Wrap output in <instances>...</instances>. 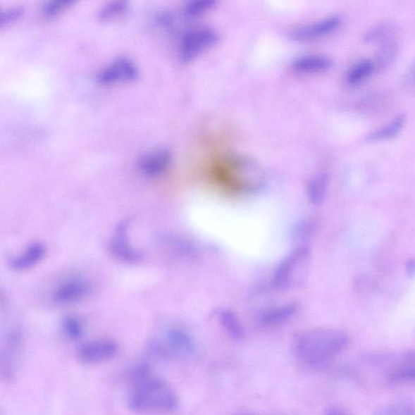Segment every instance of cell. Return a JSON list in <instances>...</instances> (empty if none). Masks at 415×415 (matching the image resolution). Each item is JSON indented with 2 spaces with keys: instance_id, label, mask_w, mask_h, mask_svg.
Wrapping results in <instances>:
<instances>
[{
  "instance_id": "6da1fadb",
  "label": "cell",
  "mask_w": 415,
  "mask_h": 415,
  "mask_svg": "<svg viewBox=\"0 0 415 415\" xmlns=\"http://www.w3.org/2000/svg\"><path fill=\"white\" fill-rule=\"evenodd\" d=\"M128 403L132 411L139 414H161L175 411L179 401L166 381L151 375L147 366H141L131 377Z\"/></svg>"
},
{
  "instance_id": "7a4b0ae2",
  "label": "cell",
  "mask_w": 415,
  "mask_h": 415,
  "mask_svg": "<svg viewBox=\"0 0 415 415\" xmlns=\"http://www.w3.org/2000/svg\"><path fill=\"white\" fill-rule=\"evenodd\" d=\"M347 343L346 333L334 328H319L301 333L295 339V349L304 363L319 365L337 357Z\"/></svg>"
},
{
  "instance_id": "3957f363",
  "label": "cell",
  "mask_w": 415,
  "mask_h": 415,
  "mask_svg": "<svg viewBox=\"0 0 415 415\" xmlns=\"http://www.w3.org/2000/svg\"><path fill=\"white\" fill-rule=\"evenodd\" d=\"M218 35L210 28L192 30L183 37L180 45V58L182 61L191 62L204 52L216 44Z\"/></svg>"
},
{
  "instance_id": "277c9868",
  "label": "cell",
  "mask_w": 415,
  "mask_h": 415,
  "mask_svg": "<svg viewBox=\"0 0 415 415\" xmlns=\"http://www.w3.org/2000/svg\"><path fill=\"white\" fill-rule=\"evenodd\" d=\"M309 251L301 247L290 254L275 272L274 282L280 288H289L299 278L297 276L309 258Z\"/></svg>"
},
{
  "instance_id": "5b68a950",
  "label": "cell",
  "mask_w": 415,
  "mask_h": 415,
  "mask_svg": "<svg viewBox=\"0 0 415 415\" xmlns=\"http://www.w3.org/2000/svg\"><path fill=\"white\" fill-rule=\"evenodd\" d=\"M118 352L116 342L111 339H99L82 345L78 350V355L82 362L96 364L114 359Z\"/></svg>"
},
{
  "instance_id": "8992f818",
  "label": "cell",
  "mask_w": 415,
  "mask_h": 415,
  "mask_svg": "<svg viewBox=\"0 0 415 415\" xmlns=\"http://www.w3.org/2000/svg\"><path fill=\"white\" fill-rule=\"evenodd\" d=\"M128 231L127 222L117 226L109 244V250L111 255L121 262L137 264L142 260V254L129 244Z\"/></svg>"
},
{
  "instance_id": "52a82bcc",
  "label": "cell",
  "mask_w": 415,
  "mask_h": 415,
  "mask_svg": "<svg viewBox=\"0 0 415 415\" xmlns=\"http://www.w3.org/2000/svg\"><path fill=\"white\" fill-rule=\"evenodd\" d=\"M91 285L83 279H73L58 285L52 296L56 304L67 305L78 303L91 292Z\"/></svg>"
},
{
  "instance_id": "ba28073f",
  "label": "cell",
  "mask_w": 415,
  "mask_h": 415,
  "mask_svg": "<svg viewBox=\"0 0 415 415\" xmlns=\"http://www.w3.org/2000/svg\"><path fill=\"white\" fill-rule=\"evenodd\" d=\"M138 77V69L129 59L118 58L110 66L99 73V80L102 84H113L118 82H132Z\"/></svg>"
},
{
  "instance_id": "9c48e42d",
  "label": "cell",
  "mask_w": 415,
  "mask_h": 415,
  "mask_svg": "<svg viewBox=\"0 0 415 415\" xmlns=\"http://www.w3.org/2000/svg\"><path fill=\"white\" fill-rule=\"evenodd\" d=\"M340 23L341 19L338 17L328 18L295 29L291 32V37L301 42L316 40L332 33L337 28Z\"/></svg>"
},
{
  "instance_id": "30bf717a",
  "label": "cell",
  "mask_w": 415,
  "mask_h": 415,
  "mask_svg": "<svg viewBox=\"0 0 415 415\" xmlns=\"http://www.w3.org/2000/svg\"><path fill=\"white\" fill-rule=\"evenodd\" d=\"M171 156L167 151H157L145 156L139 163V170L145 176L154 178L163 174L168 169Z\"/></svg>"
},
{
  "instance_id": "8fae6325",
  "label": "cell",
  "mask_w": 415,
  "mask_h": 415,
  "mask_svg": "<svg viewBox=\"0 0 415 415\" xmlns=\"http://www.w3.org/2000/svg\"><path fill=\"white\" fill-rule=\"evenodd\" d=\"M45 253V246L37 242L27 247L19 256L13 258L9 262V266L14 271H28L44 258Z\"/></svg>"
},
{
  "instance_id": "7c38bea8",
  "label": "cell",
  "mask_w": 415,
  "mask_h": 415,
  "mask_svg": "<svg viewBox=\"0 0 415 415\" xmlns=\"http://www.w3.org/2000/svg\"><path fill=\"white\" fill-rule=\"evenodd\" d=\"M332 66L330 58L320 55H306L295 59L292 69L295 72L312 74L327 71Z\"/></svg>"
},
{
  "instance_id": "4fadbf2b",
  "label": "cell",
  "mask_w": 415,
  "mask_h": 415,
  "mask_svg": "<svg viewBox=\"0 0 415 415\" xmlns=\"http://www.w3.org/2000/svg\"><path fill=\"white\" fill-rule=\"evenodd\" d=\"M389 380L395 384L415 383V352H409L395 365L389 375Z\"/></svg>"
},
{
  "instance_id": "5bb4252c",
  "label": "cell",
  "mask_w": 415,
  "mask_h": 415,
  "mask_svg": "<svg viewBox=\"0 0 415 415\" xmlns=\"http://www.w3.org/2000/svg\"><path fill=\"white\" fill-rule=\"evenodd\" d=\"M166 347L176 353L191 354L194 350L192 339L187 333L178 328H172L166 333Z\"/></svg>"
},
{
  "instance_id": "9a60e30c",
  "label": "cell",
  "mask_w": 415,
  "mask_h": 415,
  "mask_svg": "<svg viewBox=\"0 0 415 415\" xmlns=\"http://www.w3.org/2000/svg\"><path fill=\"white\" fill-rule=\"evenodd\" d=\"M373 415H415V403L409 398H397L385 404Z\"/></svg>"
},
{
  "instance_id": "2e32d148",
  "label": "cell",
  "mask_w": 415,
  "mask_h": 415,
  "mask_svg": "<svg viewBox=\"0 0 415 415\" xmlns=\"http://www.w3.org/2000/svg\"><path fill=\"white\" fill-rule=\"evenodd\" d=\"M298 310V306L296 304H290L275 307L265 312L261 316V321L265 325H278L287 321L291 316H293Z\"/></svg>"
},
{
  "instance_id": "e0dca14e",
  "label": "cell",
  "mask_w": 415,
  "mask_h": 415,
  "mask_svg": "<svg viewBox=\"0 0 415 415\" xmlns=\"http://www.w3.org/2000/svg\"><path fill=\"white\" fill-rule=\"evenodd\" d=\"M220 317L221 321H222L223 326L231 337L235 339L242 338V335H244V330H242L238 318H237L233 312L223 311L220 314Z\"/></svg>"
},
{
  "instance_id": "ac0fdd59",
  "label": "cell",
  "mask_w": 415,
  "mask_h": 415,
  "mask_svg": "<svg viewBox=\"0 0 415 415\" xmlns=\"http://www.w3.org/2000/svg\"><path fill=\"white\" fill-rule=\"evenodd\" d=\"M373 71V64L369 61L361 62L355 66L349 72L347 80L352 85H357L362 82L368 78Z\"/></svg>"
},
{
  "instance_id": "d6986e66",
  "label": "cell",
  "mask_w": 415,
  "mask_h": 415,
  "mask_svg": "<svg viewBox=\"0 0 415 415\" xmlns=\"http://www.w3.org/2000/svg\"><path fill=\"white\" fill-rule=\"evenodd\" d=\"M404 125V118L398 117L395 120L392 121L389 125L385 126L378 131H376L371 135L369 139L371 141H380V140H386L393 137L399 132Z\"/></svg>"
},
{
  "instance_id": "ffe728a7",
  "label": "cell",
  "mask_w": 415,
  "mask_h": 415,
  "mask_svg": "<svg viewBox=\"0 0 415 415\" xmlns=\"http://www.w3.org/2000/svg\"><path fill=\"white\" fill-rule=\"evenodd\" d=\"M63 330L64 333L73 340H78L83 336L84 327L78 318L73 316H67L63 321Z\"/></svg>"
},
{
  "instance_id": "44dd1931",
  "label": "cell",
  "mask_w": 415,
  "mask_h": 415,
  "mask_svg": "<svg viewBox=\"0 0 415 415\" xmlns=\"http://www.w3.org/2000/svg\"><path fill=\"white\" fill-rule=\"evenodd\" d=\"M216 4L217 2L213 0H199V1L197 0V1L191 2L187 5L186 13L190 17H196V16L208 12Z\"/></svg>"
},
{
  "instance_id": "7402d4cb",
  "label": "cell",
  "mask_w": 415,
  "mask_h": 415,
  "mask_svg": "<svg viewBox=\"0 0 415 415\" xmlns=\"http://www.w3.org/2000/svg\"><path fill=\"white\" fill-rule=\"evenodd\" d=\"M327 186V179L325 176L316 178L312 182L311 188V199L314 203H320L325 196Z\"/></svg>"
},
{
  "instance_id": "603a6c76",
  "label": "cell",
  "mask_w": 415,
  "mask_h": 415,
  "mask_svg": "<svg viewBox=\"0 0 415 415\" xmlns=\"http://www.w3.org/2000/svg\"><path fill=\"white\" fill-rule=\"evenodd\" d=\"M127 8V4L123 1L113 2L106 5L100 13L102 19H110L122 14Z\"/></svg>"
},
{
  "instance_id": "cb8c5ba5",
  "label": "cell",
  "mask_w": 415,
  "mask_h": 415,
  "mask_svg": "<svg viewBox=\"0 0 415 415\" xmlns=\"http://www.w3.org/2000/svg\"><path fill=\"white\" fill-rule=\"evenodd\" d=\"M71 4L72 2L64 1V0L48 3L45 5L44 13L48 16H55L62 12L63 9L68 8Z\"/></svg>"
},
{
  "instance_id": "d4e9b609",
  "label": "cell",
  "mask_w": 415,
  "mask_h": 415,
  "mask_svg": "<svg viewBox=\"0 0 415 415\" xmlns=\"http://www.w3.org/2000/svg\"><path fill=\"white\" fill-rule=\"evenodd\" d=\"M21 15L20 8H13L7 11L6 13H3L2 16V25L8 24L11 21L18 19Z\"/></svg>"
},
{
  "instance_id": "484cf974",
  "label": "cell",
  "mask_w": 415,
  "mask_h": 415,
  "mask_svg": "<svg viewBox=\"0 0 415 415\" xmlns=\"http://www.w3.org/2000/svg\"><path fill=\"white\" fill-rule=\"evenodd\" d=\"M325 415H352L346 409L339 407H331L326 409Z\"/></svg>"
}]
</instances>
